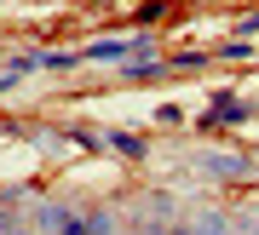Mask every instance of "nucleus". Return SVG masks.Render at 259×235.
<instances>
[{"label":"nucleus","mask_w":259,"mask_h":235,"mask_svg":"<svg viewBox=\"0 0 259 235\" xmlns=\"http://www.w3.org/2000/svg\"><path fill=\"white\" fill-rule=\"evenodd\" d=\"M213 115H219V121H242V115H248V109H242L236 98H219V103H213Z\"/></svg>","instance_id":"1"},{"label":"nucleus","mask_w":259,"mask_h":235,"mask_svg":"<svg viewBox=\"0 0 259 235\" xmlns=\"http://www.w3.org/2000/svg\"><path fill=\"white\" fill-rule=\"evenodd\" d=\"M40 64H47V69H75V64H81V57H75V52H47V57H40Z\"/></svg>","instance_id":"2"},{"label":"nucleus","mask_w":259,"mask_h":235,"mask_svg":"<svg viewBox=\"0 0 259 235\" xmlns=\"http://www.w3.org/2000/svg\"><path fill=\"white\" fill-rule=\"evenodd\" d=\"M207 166H213V172H225V178H236V172H242V161H231V155H213Z\"/></svg>","instance_id":"3"},{"label":"nucleus","mask_w":259,"mask_h":235,"mask_svg":"<svg viewBox=\"0 0 259 235\" xmlns=\"http://www.w3.org/2000/svg\"><path fill=\"white\" fill-rule=\"evenodd\" d=\"M196 235H219V218H207V224H196Z\"/></svg>","instance_id":"4"}]
</instances>
